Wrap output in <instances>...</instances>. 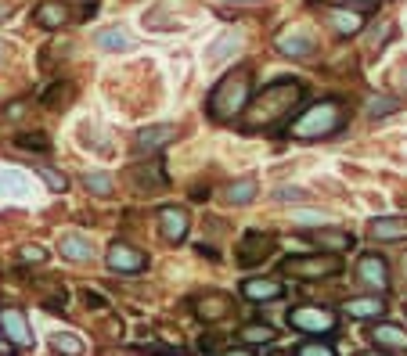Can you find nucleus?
<instances>
[{
	"label": "nucleus",
	"mask_w": 407,
	"mask_h": 356,
	"mask_svg": "<svg viewBox=\"0 0 407 356\" xmlns=\"http://www.w3.org/2000/svg\"><path fill=\"white\" fill-rule=\"evenodd\" d=\"M220 356H253L249 349H227V352H220Z\"/></svg>",
	"instance_id": "39"
},
{
	"label": "nucleus",
	"mask_w": 407,
	"mask_h": 356,
	"mask_svg": "<svg viewBox=\"0 0 407 356\" xmlns=\"http://www.w3.org/2000/svg\"><path fill=\"white\" fill-rule=\"evenodd\" d=\"M270 249H274V234L245 230L242 242H238V266H256V263H263V256H270Z\"/></svg>",
	"instance_id": "8"
},
{
	"label": "nucleus",
	"mask_w": 407,
	"mask_h": 356,
	"mask_svg": "<svg viewBox=\"0 0 407 356\" xmlns=\"http://www.w3.org/2000/svg\"><path fill=\"white\" fill-rule=\"evenodd\" d=\"M0 191H4V195H15V198H22V195L29 191L26 173H22V169H4V173H0Z\"/></svg>",
	"instance_id": "26"
},
{
	"label": "nucleus",
	"mask_w": 407,
	"mask_h": 356,
	"mask_svg": "<svg viewBox=\"0 0 407 356\" xmlns=\"http://www.w3.org/2000/svg\"><path fill=\"white\" fill-rule=\"evenodd\" d=\"M242 43H245V40H242V33L227 29V33H223V36H220V40L206 50V62H209V65H223V62H227V54H238V50H242Z\"/></svg>",
	"instance_id": "19"
},
{
	"label": "nucleus",
	"mask_w": 407,
	"mask_h": 356,
	"mask_svg": "<svg viewBox=\"0 0 407 356\" xmlns=\"http://www.w3.org/2000/svg\"><path fill=\"white\" fill-rule=\"evenodd\" d=\"M33 18H36V26H43V29H62V22H65L62 0H43V4L33 11Z\"/></svg>",
	"instance_id": "23"
},
{
	"label": "nucleus",
	"mask_w": 407,
	"mask_h": 356,
	"mask_svg": "<svg viewBox=\"0 0 407 356\" xmlns=\"http://www.w3.org/2000/svg\"><path fill=\"white\" fill-rule=\"evenodd\" d=\"M159 230H162V237L166 242H184L188 237V212L184 209H177V205H162L159 209Z\"/></svg>",
	"instance_id": "12"
},
{
	"label": "nucleus",
	"mask_w": 407,
	"mask_h": 356,
	"mask_svg": "<svg viewBox=\"0 0 407 356\" xmlns=\"http://www.w3.org/2000/svg\"><path fill=\"white\" fill-rule=\"evenodd\" d=\"M0 335H4L15 349H33V328H29V320L18 306L0 310Z\"/></svg>",
	"instance_id": "6"
},
{
	"label": "nucleus",
	"mask_w": 407,
	"mask_h": 356,
	"mask_svg": "<svg viewBox=\"0 0 407 356\" xmlns=\"http://www.w3.org/2000/svg\"><path fill=\"white\" fill-rule=\"evenodd\" d=\"M371 342L382 345V349H393V352H407V331L396 328V324H379V328H371Z\"/></svg>",
	"instance_id": "21"
},
{
	"label": "nucleus",
	"mask_w": 407,
	"mask_h": 356,
	"mask_svg": "<svg viewBox=\"0 0 407 356\" xmlns=\"http://www.w3.org/2000/svg\"><path fill=\"white\" fill-rule=\"evenodd\" d=\"M195 313H199V320L216 324V320H223V317L235 313V299H231V295H223V291H206L202 299H195Z\"/></svg>",
	"instance_id": "11"
},
{
	"label": "nucleus",
	"mask_w": 407,
	"mask_h": 356,
	"mask_svg": "<svg viewBox=\"0 0 407 356\" xmlns=\"http://www.w3.org/2000/svg\"><path fill=\"white\" fill-rule=\"evenodd\" d=\"M339 126H342V104L324 97V101H314L296 123L288 126V134L300 137V141H317V137H332Z\"/></svg>",
	"instance_id": "3"
},
{
	"label": "nucleus",
	"mask_w": 407,
	"mask_h": 356,
	"mask_svg": "<svg viewBox=\"0 0 407 356\" xmlns=\"http://www.w3.org/2000/svg\"><path fill=\"white\" fill-rule=\"evenodd\" d=\"M270 356H288V352H270Z\"/></svg>",
	"instance_id": "43"
},
{
	"label": "nucleus",
	"mask_w": 407,
	"mask_h": 356,
	"mask_svg": "<svg viewBox=\"0 0 407 356\" xmlns=\"http://www.w3.org/2000/svg\"><path fill=\"white\" fill-rule=\"evenodd\" d=\"M296 356H335V349L328 342H303L296 349Z\"/></svg>",
	"instance_id": "33"
},
{
	"label": "nucleus",
	"mask_w": 407,
	"mask_h": 356,
	"mask_svg": "<svg viewBox=\"0 0 407 356\" xmlns=\"http://www.w3.org/2000/svg\"><path fill=\"white\" fill-rule=\"evenodd\" d=\"M310 242H314L321 252L339 256V252H350V249H354V234H350V230H310Z\"/></svg>",
	"instance_id": "17"
},
{
	"label": "nucleus",
	"mask_w": 407,
	"mask_h": 356,
	"mask_svg": "<svg viewBox=\"0 0 407 356\" xmlns=\"http://www.w3.org/2000/svg\"><path fill=\"white\" fill-rule=\"evenodd\" d=\"M51 349L58 352V356H83V338L80 335H62V331H58L54 338H51Z\"/></svg>",
	"instance_id": "27"
},
{
	"label": "nucleus",
	"mask_w": 407,
	"mask_h": 356,
	"mask_svg": "<svg viewBox=\"0 0 407 356\" xmlns=\"http://www.w3.org/2000/svg\"><path fill=\"white\" fill-rule=\"evenodd\" d=\"M22 263H29V266H40V263H47V249L43 245H22Z\"/></svg>",
	"instance_id": "32"
},
{
	"label": "nucleus",
	"mask_w": 407,
	"mask_h": 356,
	"mask_svg": "<svg viewBox=\"0 0 407 356\" xmlns=\"http://www.w3.org/2000/svg\"><path fill=\"white\" fill-rule=\"evenodd\" d=\"M256 191H260L256 176H238V180L223 191V198H227L231 205H249V202H256Z\"/></svg>",
	"instance_id": "22"
},
{
	"label": "nucleus",
	"mask_w": 407,
	"mask_h": 356,
	"mask_svg": "<svg viewBox=\"0 0 407 356\" xmlns=\"http://www.w3.org/2000/svg\"><path fill=\"white\" fill-rule=\"evenodd\" d=\"M371 237L375 242H400V237H407V220L403 216H379V220H371Z\"/></svg>",
	"instance_id": "20"
},
{
	"label": "nucleus",
	"mask_w": 407,
	"mask_h": 356,
	"mask_svg": "<svg viewBox=\"0 0 407 356\" xmlns=\"http://www.w3.org/2000/svg\"><path fill=\"white\" fill-rule=\"evenodd\" d=\"M83 303H87V306H94V310H101V306H105V299H101L97 291H83Z\"/></svg>",
	"instance_id": "36"
},
{
	"label": "nucleus",
	"mask_w": 407,
	"mask_h": 356,
	"mask_svg": "<svg viewBox=\"0 0 407 356\" xmlns=\"http://www.w3.org/2000/svg\"><path fill=\"white\" fill-rule=\"evenodd\" d=\"M18 148H22V151H47L51 144H47L43 134H22V137H18Z\"/></svg>",
	"instance_id": "31"
},
{
	"label": "nucleus",
	"mask_w": 407,
	"mask_h": 356,
	"mask_svg": "<svg viewBox=\"0 0 407 356\" xmlns=\"http://www.w3.org/2000/svg\"><path fill=\"white\" fill-rule=\"evenodd\" d=\"M281 295H285V288L274 277H245L242 281V299H249V303H274Z\"/></svg>",
	"instance_id": "13"
},
{
	"label": "nucleus",
	"mask_w": 407,
	"mask_h": 356,
	"mask_svg": "<svg viewBox=\"0 0 407 356\" xmlns=\"http://www.w3.org/2000/svg\"><path fill=\"white\" fill-rule=\"evenodd\" d=\"M396 83H400V87H407V65H400V69H396Z\"/></svg>",
	"instance_id": "38"
},
{
	"label": "nucleus",
	"mask_w": 407,
	"mask_h": 356,
	"mask_svg": "<svg viewBox=\"0 0 407 356\" xmlns=\"http://www.w3.org/2000/svg\"><path fill=\"white\" fill-rule=\"evenodd\" d=\"M245 101H249V72L238 69V72L223 76V80L213 87L206 108H209V115L216 119V123H227V119H235V115L245 108Z\"/></svg>",
	"instance_id": "2"
},
{
	"label": "nucleus",
	"mask_w": 407,
	"mask_h": 356,
	"mask_svg": "<svg viewBox=\"0 0 407 356\" xmlns=\"http://www.w3.org/2000/svg\"><path fill=\"white\" fill-rule=\"evenodd\" d=\"M357 281H361L364 288L386 291V288H389V266H386V259H382L379 252H364V256L357 259Z\"/></svg>",
	"instance_id": "10"
},
{
	"label": "nucleus",
	"mask_w": 407,
	"mask_h": 356,
	"mask_svg": "<svg viewBox=\"0 0 407 356\" xmlns=\"http://www.w3.org/2000/svg\"><path fill=\"white\" fill-rule=\"evenodd\" d=\"M83 188L90 191V195H112V176L108 173H83Z\"/></svg>",
	"instance_id": "29"
},
{
	"label": "nucleus",
	"mask_w": 407,
	"mask_h": 356,
	"mask_svg": "<svg viewBox=\"0 0 407 356\" xmlns=\"http://www.w3.org/2000/svg\"><path fill=\"white\" fill-rule=\"evenodd\" d=\"M292 220H296V223H307V227H310V223L321 227V223H324V212H307V209H303V212H292Z\"/></svg>",
	"instance_id": "35"
},
{
	"label": "nucleus",
	"mask_w": 407,
	"mask_h": 356,
	"mask_svg": "<svg viewBox=\"0 0 407 356\" xmlns=\"http://www.w3.org/2000/svg\"><path fill=\"white\" fill-rule=\"evenodd\" d=\"M324 22L339 36H354V33L364 29V15L361 11H350V8H324Z\"/></svg>",
	"instance_id": "15"
},
{
	"label": "nucleus",
	"mask_w": 407,
	"mask_h": 356,
	"mask_svg": "<svg viewBox=\"0 0 407 356\" xmlns=\"http://www.w3.org/2000/svg\"><path fill=\"white\" fill-rule=\"evenodd\" d=\"M40 180H43L51 191H65V188H69L65 173H58V169H40Z\"/></svg>",
	"instance_id": "30"
},
{
	"label": "nucleus",
	"mask_w": 407,
	"mask_h": 356,
	"mask_svg": "<svg viewBox=\"0 0 407 356\" xmlns=\"http://www.w3.org/2000/svg\"><path fill=\"white\" fill-rule=\"evenodd\" d=\"M274 47L285 54V58H310L314 54V36L303 33V29H288L274 40Z\"/></svg>",
	"instance_id": "16"
},
{
	"label": "nucleus",
	"mask_w": 407,
	"mask_h": 356,
	"mask_svg": "<svg viewBox=\"0 0 407 356\" xmlns=\"http://www.w3.org/2000/svg\"><path fill=\"white\" fill-rule=\"evenodd\" d=\"M58 252H62V259H69V263H90V259H94V245H90V237H83V234H76V230L62 237Z\"/></svg>",
	"instance_id": "18"
},
{
	"label": "nucleus",
	"mask_w": 407,
	"mask_h": 356,
	"mask_svg": "<svg viewBox=\"0 0 407 356\" xmlns=\"http://www.w3.org/2000/svg\"><path fill=\"white\" fill-rule=\"evenodd\" d=\"M238 338H242L245 345H270V342L278 338V331H274L270 324H263V320H256V324H245V328L238 331Z\"/></svg>",
	"instance_id": "24"
},
{
	"label": "nucleus",
	"mask_w": 407,
	"mask_h": 356,
	"mask_svg": "<svg viewBox=\"0 0 407 356\" xmlns=\"http://www.w3.org/2000/svg\"><path fill=\"white\" fill-rule=\"evenodd\" d=\"M8 18H11V8H8V4H0V22H8Z\"/></svg>",
	"instance_id": "40"
},
{
	"label": "nucleus",
	"mask_w": 407,
	"mask_h": 356,
	"mask_svg": "<svg viewBox=\"0 0 407 356\" xmlns=\"http://www.w3.org/2000/svg\"><path fill=\"white\" fill-rule=\"evenodd\" d=\"M364 356H386V352H364Z\"/></svg>",
	"instance_id": "42"
},
{
	"label": "nucleus",
	"mask_w": 407,
	"mask_h": 356,
	"mask_svg": "<svg viewBox=\"0 0 407 356\" xmlns=\"http://www.w3.org/2000/svg\"><path fill=\"white\" fill-rule=\"evenodd\" d=\"M274 198H278V202H303V191H300V188H278Z\"/></svg>",
	"instance_id": "34"
},
{
	"label": "nucleus",
	"mask_w": 407,
	"mask_h": 356,
	"mask_svg": "<svg viewBox=\"0 0 407 356\" xmlns=\"http://www.w3.org/2000/svg\"><path fill=\"white\" fill-rule=\"evenodd\" d=\"M235 4H249V0H235Z\"/></svg>",
	"instance_id": "44"
},
{
	"label": "nucleus",
	"mask_w": 407,
	"mask_h": 356,
	"mask_svg": "<svg viewBox=\"0 0 407 356\" xmlns=\"http://www.w3.org/2000/svg\"><path fill=\"white\" fill-rule=\"evenodd\" d=\"M97 47L101 50H130L134 47V36L123 33V29H101L97 33Z\"/></svg>",
	"instance_id": "25"
},
{
	"label": "nucleus",
	"mask_w": 407,
	"mask_h": 356,
	"mask_svg": "<svg viewBox=\"0 0 407 356\" xmlns=\"http://www.w3.org/2000/svg\"><path fill=\"white\" fill-rule=\"evenodd\" d=\"M105 263H108L112 274H141L148 266V256L141 249L127 245V242H115V245H108V259Z\"/></svg>",
	"instance_id": "7"
},
{
	"label": "nucleus",
	"mask_w": 407,
	"mask_h": 356,
	"mask_svg": "<svg viewBox=\"0 0 407 356\" xmlns=\"http://www.w3.org/2000/svg\"><path fill=\"white\" fill-rule=\"evenodd\" d=\"M307 94V87L300 80H278L270 87H263L256 94V101L249 104V115H245V130H267L274 123H281L285 115H292L296 101Z\"/></svg>",
	"instance_id": "1"
},
{
	"label": "nucleus",
	"mask_w": 407,
	"mask_h": 356,
	"mask_svg": "<svg viewBox=\"0 0 407 356\" xmlns=\"http://www.w3.org/2000/svg\"><path fill=\"white\" fill-rule=\"evenodd\" d=\"M0 338H4V335H0Z\"/></svg>",
	"instance_id": "45"
},
{
	"label": "nucleus",
	"mask_w": 407,
	"mask_h": 356,
	"mask_svg": "<svg viewBox=\"0 0 407 356\" xmlns=\"http://www.w3.org/2000/svg\"><path fill=\"white\" fill-rule=\"evenodd\" d=\"M342 270V263L332 256V252H321V256H288L281 263V274L285 277H300V281H321V277H335Z\"/></svg>",
	"instance_id": "4"
},
{
	"label": "nucleus",
	"mask_w": 407,
	"mask_h": 356,
	"mask_svg": "<svg viewBox=\"0 0 407 356\" xmlns=\"http://www.w3.org/2000/svg\"><path fill=\"white\" fill-rule=\"evenodd\" d=\"M342 313L354 317V320H371V317L386 313V299L382 295H354V299L342 303Z\"/></svg>",
	"instance_id": "14"
},
{
	"label": "nucleus",
	"mask_w": 407,
	"mask_h": 356,
	"mask_svg": "<svg viewBox=\"0 0 407 356\" xmlns=\"http://www.w3.org/2000/svg\"><path fill=\"white\" fill-rule=\"evenodd\" d=\"M173 141H177V126H173V123H155V126L137 130L134 151H137V155H155V151H162V148L173 144Z\"/></svg>",
	"instance_id": "9"
},
{
	"label": "nucleus",
	"mask_w": 407,
	"mask_h": 356,
	"mask_svg": "<svg viewBox=\"0 0 407 356\" xmlns=\"http://www.w3.org/2000/svg\"><path fill=\"white\" fill-rule=\"evenodd\" d=\"M400 108V101L396 97H382V94H375V97H368V104H364V115H371V119H382V115H389V112H396Z\"/></svg>",
	"instance_id": "28"
},
{
	"label": "nucleus",
	"mask_w": 407,
	"mask_h": 356,
	"mask_svg": "<svg viewBox=\"0 0 407 356\" xmlns=\"http://www.w3.org/2000/svg\"><path fill=\"white\" fill-rule=\"evenodd\" d=\"M350 4H375V0H350Z\"/></svg>",
	"instance_id": "41"
},
{
	"label": "nucleus",
	"mask_w": 407,
	"mask_h": 356,
	"mask_svg": "<svg viewBox=\"0 0 407 356\" xmlns=\"http://www.w3.org/2000/svg\"><path fill=\"white\" fill-rule=\"evenodd\" d=\"M288 328H296L303 335H328L335 331V313L324 310V306H296V310H288L285 313Z\"/></svg>",
	"instance_id": "5"
},
{
	"label": "nucleus",
	"mask_w": 407,
	"mask_h": 356,
	"mask_svg": "<svg viewBox=\"0 0 407 356\" xmlns=\"http://www.w3.org/2000/svg\"><path fill=\"white\" fill-rule=\"evenodd\" d=\"M22 112H26V101H15V104H8V119H22Z\"/></svg>",
	"instance_id": "37"
}]
</instances>
